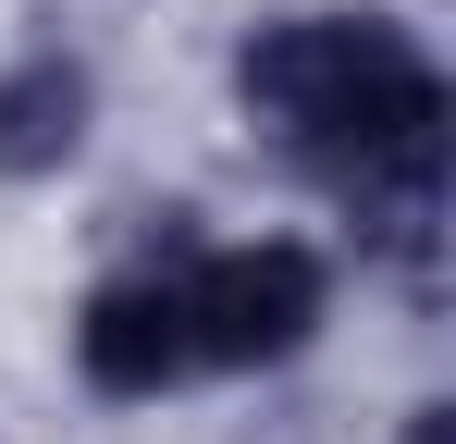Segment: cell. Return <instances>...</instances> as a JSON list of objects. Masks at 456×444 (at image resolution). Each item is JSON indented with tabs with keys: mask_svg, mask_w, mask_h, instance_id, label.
<instances>
[{
	"mask_svg": "<svg viewBox=\"0 0 456 444\" xmlns=\"http://www.w3.org/2000/svg\"><path fill=\"white\" fill-rule=\"evenodd\" d=\"M234 99L247 124H272L284 160H308L321 185L370 173L395 148H444V74L395 12H284L234 50Z\"/></svg>",
	"mask_w": 456,
	"mask_h": 444,
	"instance_id": "cell-1",
	"label": "cell"
},
{
	"mask_svg": "<svg viewBox=\"0 0 456 444\" xmlns=\"http://www.w3.org/2000/svg\"><path fill=\"white\" fill-rule=\"evenodd\" d=\"M321 308H333V272H321V247H297V234L185 259V346H198V370L297 358L308 333H321Z\"/></svg>",
	"mask_w": 456,
	"mask_h": 444,
	"instance_id": "cell-2",
	"label": "cell"
},
{
	"mask_svg": "<svg viewBox=\"0 0 456 444\" xmlns=\"http://www.w3.org/2000/svg\"><path fill=\"white\" fill-rule=\"evenodd\" d=\"M86 62H62V50H25V62L0 74V185H37V173H62L86 148Z\"/></svg>",
	"mask_w": 456,
	"mask_h": 444,
	"instance_id": "cell-4",
	"label": "cell"
},
{
	"mask_svg": "<svg viewBox=\"0 0 456 444\" xmlns=\"http://www.w3.org/2000/svg\"><path fill=\"white\" fill-rule=\"evenodd\" d=\"M75 370L99 382V395H160V382H185L198 370V346H185V259L173 272H111V284L86 296L75 321Z\"/></svg>",
	"mask_w": 456,
	"mask_h": 444,
	"instance_id": "cell-3",
	"label": "cell"
},
{
	"mask_svg": "<svg viewBox=\"0 0 456 444\" xmlns=\"http://www.w3.org/2000/svg\"><path fill=\"white\" fill-rule=\"evenodd\" d=\"M395 444H456V407H444V395H419V407H407V432H395Z\"/></svg>",
	"mask_w": 456,
	"mask_h": 444,
	"instance_id": "cell-5",
	"label": "cell"
}]
</instances>
